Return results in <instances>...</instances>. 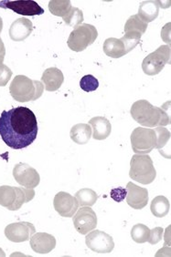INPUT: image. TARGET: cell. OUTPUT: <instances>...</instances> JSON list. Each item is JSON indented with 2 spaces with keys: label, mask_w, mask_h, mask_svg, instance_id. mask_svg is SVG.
Here are the masks:
<instances>
[{
  "label": "cell",
  "mask_w": 171,
  "mask_h": 257,
  "mask_svg": "<svg viewBox=\"0 0 171 257\" xmlns=\"http://www.w3.org/2000/svg\"><path fill=\"white\" fill-rule=\"evenodd\" d=\"M130 113L137 123L148 128L164 127L170 124V117L166 108L153 106L146 99H140L133 104Z\"/></svg>",
  "instance_id": "cell-2"
},
{
  "label": "cell",
  "mask_w": 171,
  "mask_h": 257,
  "mask_svg": "<svg viewBox=\"0 0 171 257\" xmlns=\"http://www.w3.org/2000/svg\"><path fill=\"white\" fill-rule=\"evenodd\" d=\"M71 9L69 0H52L49 2V10L52 15L64 18Z\"/></svg>",
  "instance_id": "cell-26"
},
{
  "label": "cell",
  "mask_w": 171,
  "mask_h": 257,
  "mask_svg": "<svg viewBox=\"0 0 171 257\" xmlns=\"http://www.w3.org/2000/svg\"><path fill=\"white\" fill-rule=\"evenodd\" d=\"M6 56V49H5V45L3 43V41L1 40V38H0V58L1 59H3L4 60V58H5Z\"/></svg>",
  "instance_id": "cell-34"
},
{
  "label": "cell",
  "mask_w": 171,
  "mask_h": 257,
  "mask_svg": "<svg viewBox=\"0 0 171 257\" xmlns=\"http://www.w3.org/2000/svg\"><path fill=\"white\" fill-rule=\"evenodd\" d=\"M86 243L87 247L98 253H109L115 247L113 237L100 230H93L88 232L86 237Z\"/></svg>",
  "instance_id": "cell-9"
},
{
  "label": "cell",
  "mask_w": 171,
  "mask_h": 257,
  "mask_svg": "<svg viewBox=\"0 0 171 257\" xmlns=\"http://www.w3.org/2000/svg\"><path fill=\"white\" fill-rule=\"evenodd\" d=\"M163 232H164V230L162 227H155L153 230H150L147 242L152 245H155L156 243H158L160 242L161 239L163 238Z\"/></svg>",
  "instance_id": "cell-33"
},
{
  "label": "cell",
  "mask_w": 171,
  "mask_h": 257,
  "mask_svg": "<svg viewBox=\"0 0 171 257\" xmlns=\"http://www.w3.org/2000/svg\"><path fill=\"white\" fill-rule=\"evenodd\" d=\"M62 20L67 25L72 27V28H76V27L80 26V23H82L83 13L80 9L71 7L68 14L64 18H62Z\"/></svg>",
  "instance_id": "cell-29"
},
{
  "label": "cell",
  "mask_w": 171,
  "mask_h": 257,
  "mask_svg": "<svg viewBox=\"0 0 171 257\" xmlns=\"http://www.w3.org/2000/svg\"><path fill=\"white\" fill-rule=\"evenodd\" d=\"M30 247L37 253L50 252L56 246V239L47 232H37L30 238Z\"/></svg>",
  "instance_id": "cell-16"
},
{
  "label": "cell",
  "mask_w": 171,
  "mask_h": 257,
  "mask_svg": "<svg viewBox=\"0 0 171 257\" xmlns=\"http://www.w3.org/2000/svg\"><path fill=\"white\" fill-rule=\"evenodd\" d=\"M171 49L169 45L160 46L157 50L152 52L142 62V69L148 76L160 73L166 64L170 63Z\"/></svg>",
  "instance_id": "cell-7"
},
{
  "label": "cell",
  "mask_w": 171,
  "mask_h": 257,
  "mask_svg": "<svg viewBox=\"0 0 171 257\" xmlns=\"http://www.w3.org/2000/svg\"><path fill=\"white\" fill-rule=\"evenodd\" d=\"M35 114L29 108L16 107L0 115V136L13 150H21L33 144L38 135Z\"/></svg>",
  "instance_id": "cell-1"
},
{
  "label": "cell",
  "mask_w": 171,
  "mask_h": 257,
  "mask_svg": "<svg viewBox=\"0 0 171 257\" xmlns=\"http://www.w3.org/2000/svg\"><path fill=\"white\" fill-rule=\"evenodd\" d=\"M42 84L47 91H56L60 89L64 81V76L61 70L55 67L46 69L41 77Z\"/></svg>",
  "instance_id": "cell-18"
},
{
  "label": "cell",
  "mask_w": 171,
  "mask_h": 257,
  "mask_svg": "<svg viewBox=\"0 0 171 257\" xmlns=\"http://www.w3.org/2000/svg\"><path fill=\"white\" fill-rule=\"evenodd\" d=\"M3 61L4 60L0 58V87H5L12 77L11 69Z\"/></svg>",
  "instance_id": "cell-32"
},
{
  "label": "cell",
  "mask_w": 171,
  "mask_h": 257,
  "mask_svg": "<svg viewBox=\"0 0 171 257\" xmlns=\"http://www.w3.org/2000/svg\"><path fill=\"white\" fill-rule=\"evenodd\" d=\"M35 232V226L28 222L10 223L5 228L6 237L14 242L30 241Z\"/></svg>",
  "instance_id": "cell-13"
},
{
  "label": "cell",
  "mask_w": 171,
  "mask_h": 257,
  "mask_svg": "<svg viewBox=\"0 0 171 257\" xmlns=\"http://www.w3.org/2000/svg\"><path fill=\"white\" fill-rule=\"evenodd\" d=\"M53 206L56 212L62 217L70 218L75 214L79 203L74 196L65 192L57 193L53 200Z\"/></svg>",
  "instance_id": "cell-14"
},
{
  "label": "cell",
  "mask_w": 171,
  "mask_h": 257,
  "mask_svg": "<svg viewBox=\"0 0 171 257\" xmlns=\"http://www.w3.org/2000/svg\"><path fill=\"white\" fill-rule=\"evenodd\" d=\"M150 233V229L145 224L137 223L131 230V237L137 243L147 242Z\"/></svg>",
  "instance_id": "cell-28"
},
{
  "label": "cell",
  "mask_w": 171,
  "mask_h": 257,
  "mask_svg": "<svg viewBox=\"0 0 171 257\" xmlns=\"http://www.w3.org/2000/svg\"><path fill=\"white\" fill-rule=\"evenodd\" d=\"M156 134L153 128H136L131 134V145L136 154H147L156 147Z\"/></svg>",
  "instance_id": "cell-8"
},
{
  "label": "cell",
  "mask_w": 171,
  "mask_h": 257,
  "mask_svg": "<svg viewBox=\"0 0 171 257\" xmlns=\"http://www.w3.org/2000/svg\"><path fill=\"white\" fill-rule=\"evenodd\" d=\"M2 30H3V20H2V18L0 17V33L2 32Z\"/></svg>",
  "instance_id": "cell-35"
},
{
  "label": "cell",
  "mask_w": 171,
  "mask_h": 257,
  "mask_svg": "<svg viewBox=\"0 0 171 257\" xmlns=\"http://www.w3.org/2000/svg\"><path fill=\"white\" fill-rule=\"evenodd\" d=\"M80 87L86 92H92L98 89L99 81L93 75H86L80 79Z\"/></svg>",
  "instance_id": "cell-31"
},
{
  "label": "cell",
  "mask_w": 171,
  "mask_h": 257,
  "mask_svg": "<svg viewBox=\"0 0 171 257\" xmlns=\"http://www.w3.org/2000/svg\"><path fill=\"white\" fill-rule=\"evenodd\" d=\"M129 176L132 180L142 184H149L156 177V169L149 155L135 154L130 162Z\"/></svg>",
  "instance_id": "cell-5"
},
{
  "label": "cell",
  "mask_w": 171,
  "mask_h": 257,
  "mask_svg": "<svg viewBox=\"0 0 171 257\" xmlns=\"http://www.w3.org/2000/svg\"><path fill=\"white\" fill-rule=\"evenodd\" d=\"M92 127L89 124L78 123L70 128V136L73 143L80 145L88 144L93 135Z\"/></svg>",
  "instance_id": "cell-21"
},
{
  "label": "cell",
  "mask_w": 171,
  "mask_h": 257,
  "mask_svg": "<svg viewBox=\"0 0 171 257\" xmlns=\"http://www.w3.org/2000/svg\"><path fill=\"white\" fill-rule=\"evenodd\" d=\"M104 52L106 56L113 59H119L126 55L125 45L120 39L109 38L104 43Z\"/></svg>",
  "instance_id": "cell-22"
},
{
  "label": "cell",
  "mask_w": 171,
  "mask_h": 257,
  "mask_svg": "<svg viewBox=\"0 0 171 257\" xmlns=\"http://www.w3.org/2000/svg\"><path fill=\"white\" fill-rule=\"evenodd\" d=\"M35 196L33 189L0 186V205L10 211H18L24 203H29Z\"/></svg>",
  "instance_id": "cell-4"
},
{
  "label": "cell",
  "mask_w": 171,
  "mask_h": 257,
  "mask_svg": "<svg viewBox=\"0 0 171 257\" xmlns=\"http://www.w3.org/2000/svg\"><path fill=\"white\" fill-rule=\"evenodd\" d=\"M72 223L77 232L80 234H87L97 226L96 212L89 206L81 207L72 216Z\"/></svg>",
  "instance_id": "cell-11"
},
{
  "label": "cell",
  "mask_w": 171,
  "mask_h": 257,
  "mask_svg": "<svg viewBox=\"0 0 171 257\" xmlns=\"http://www.w3.org/2000/svg\"><path fill=\"white\" fill-rule=\"evenodd\" d=\"M150 210L154 216L157 218L165 217L170 211V203L165 196H156L151 203Z\"/></svg>",
  "instance_id": "cell-23"
},
{
  "label": "cell",
  "mask_w": 171,
  "mask_h": 257,
  "mask_svg": "<svg viewBox=\"0 0 171 257\" xmlns=\"http://www.w3.org/2000/svg\"><path fill=\"white\" fill-rule=\"evenodd\" d=\"M148 191L133 183L126 185V203L133 209L141 210L148 203Z\"/></svg>",
  "instance_id": "cell-15"
},
{
  "label": "cell",
  "mask_w": 171,
  "mask_h": 257,
  "mask_svg": "<svg viewBox=\"0 0 171 257\" xmlns=\"http://www.w3.org/2000/svg\"><path fill=\"white\" fill-rule=\"evenodd\" d=\"M0 8L9 9L17 14L22 16L42 15L45 11L36 1L20 0V1H0Z\"/></svg>",
  "instance_id": "cell-12"
},
{
  "label": "cell",
  "mask_w": 171,
  "mask_h": 257,
  "mask_svg": "<svg viewBox=\"0 0 171 257\" xmlns=\"http://www.w3.org/2000/svg\"><path fill=\"white\" fill-rule=\"evenodd\" d=\"M97 37L98 32L96 27L84 23L76 27L75 29L70 32L67 44L70 50L75 52H80L93 44L96 41Z\"/></svg>",
  "instance_id": "cell-6"
},
{
  "label": "cell",
  "mask_w": 171,
  "mask_h": 257,
  "mask_svg": "<svg viewBox=\"0 0 171 257\" xmlns=\"http://www.w3.org/2000/svg\"><path fill=\"white\" fill-rule=\"evenodd\" d=\"M33 30V24L30 20L21 18L16 20L10 29V37L13 41H24L30 37Z\"/></svg>",
  "instance_id": "cell-17"
},
{
  "label": "cell",
  "mask_w": 171,
  "mask_h": 257,
  "mask_svg": "<svg viewBox=\"0 0 171 257\" xmlns=\"http://www.w3.org/2000/svg\"><path fill=\"white\" fill-rule=\"evenodd\" d=\"M147 29V24L141 20L138 15L131 16L125 25V32H138L144 34Z\"/></svg>",
  "instance_id": "cell-27"
},
{
  "label": "cell",
  "mask_w": 171,
  "mask_h": 257,
  "mask_svg": "<svg viewBox=\"0 0 171 257\" xmlns=\"http://www.w3.org/2000/svg\"><path fill=\"white\" fill-rule=\"evenodd\" d=\"M44 86L39 80H33L24 75H18L10 86L11 97L18 102H29L40 99Z\"/></svg>",
  "instance_id": "cell-3"
},
{
  "label": "cell",
  "mask_w": 171,
  "mask_h": 257,
  "mask_svg": "<svg viewBox=\"0 0 171 257\" xmlns=\"http://www.w3.org/2000/svg\"><path fill=\"white\" fill-rule=\"evenodd\" d=\"M0 256L1 257H5L6 256V253L4 252V251L0 248Z\"/></svg>",
  "instance_id": "cell-36"
},
{
  "label": "cell",
  "mask_w": 171,
  "mask_h": 257,
  "mask_svg": "<svg viewBox=\"0 0 171 257\" xmlns=\"http://www.w3.org/2000/svg\"><path fill=\"white\" fill-rule=\"evenodd\" d=\"M155 132L156 134V144L155 148L157 149L161 154H163L164 149L166 148V152L170 155V132L164 127H156Z\"/></svg>",
  "instance_id": "cell-24"
},
{
  "label": "cell",
  "mask_w": 171,
  "mask_h": 257,
  "mask_svg": "<svg viewBox=\"0 0 171 257\" xmlns=\"http://www.w3.org/2000/svg\"><path fill=\"white\" fill-rule=\"evenodd\" d=\"M74 197L77 199L79 205L80 206H93L95 205L98 199L97 193L89 188L80 189V191H78L75 193Z\"/></svg>",
  "instance_id": "cell-25"
},
{
  "label": "cell",
  "mask_w": 171,
  "mask_h": 257,
  "mask_svg": "<svg viewBox=\"0 0 171 257\" xmlns=\"http://www.w3.org/2000/svg\"><path fill=\"white\" fill-rule=\"evenodd\" d=\"M159 1H143L139 6L137 15L146 24L152 22L159 14Z\"/></svg>",
  "instance_id": "cell-20"
},
{
  "label": "cell",
  "mask_w": 171,
  "mask_h": 257,
  "mask_svg": "<svg viewBox=\"0 0 171 257\" xmlns=\"http://www.w3.org/2000/svg\"><path fill=\"white\" fill-rule=\"evenodd\" d=\"M89 125L94 131L92 137L97 141L106 140L110 136L112 132V125L110 121L105 117H95L90 119Z\"/></svg>",
  "instance_id": "cell-19"
},
{
  "label": "cell",
  "mask_w": 171,
  "mask_h": 257,
  "mask_svg": "<svg viewBox=\"0 0 171 257\" xmlns=\"http://www.w3.org/2000/svg\"><path fill=\"white\" fill-rule=\"evenodd\" d=\"M13 177L17 183L27 189H34L40 184V174L36 169L27 163L16 164L13 169Z\"/></svg>",
  "instance_id": "cell-10"
},
{
  "label": "cell",
  "mask_w": 171,
  "mask_h": 257,
  "mask_svg": "<svg viewBox=\"0 0 171 257\" xmlns=\"http://www.w3.org/2000/svg\"><path fill=\"white\" fill-rule=\"evenodd\" d=\"M142 35L138 32H127L121 38L120 40L126 48V54L129 53L131 50H134L140 42Z\"/></svg>",
  "instance_id": "cell-30"
}]
</instances>
